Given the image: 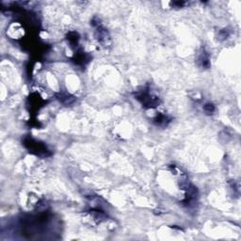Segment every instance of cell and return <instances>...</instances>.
<instances>
[{"label":"cell","instance_id":"6da1fadb","mask_svg":"<svg viewBox=\"0 0 241 241\" xmlns=\"http://www.w3.org/2000/svg\"><path fill=\"white\" fill-rule=\"evenodd\" d=\"M198 60L201 62V64H202V66H203V67L207 68L209 66V58L204 51L201 52L199 58H198Z\"/></svg>","mask_w":241,"mask_h":241},{"label":"cell","instance_id":"7a4b0ae2","mask_svg":"<svg viewBox=\"0 0 241 241\" xmlns=\"http://www.w3.org/2000/svg\"><path fill=\"white\" fill-rule=\"evenodd\" d=\"M204 110H205V112H207V113H212V112H214V110H215V107H214L212 104H207L204 105Z\"/></svg>","mask_w":241,"mask_h":241}]
</instances>
